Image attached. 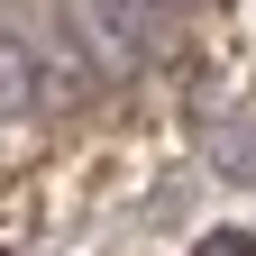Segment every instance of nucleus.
Listing matches in <instances>:
<instances>
[{"label":"nucleus","mask_w":256,"mask_h":256,"mask_svg":"<svg viewBox=\"0 0 256 256\" xmlns=\"http://www.w3.org/2000/svg\"><path fill=\"white\" fill-rule=\"evenodd\" d=\"M174 10H183V0H174Z\"/></svg>","instance_id":"5"},{"label":"nucleus","mask_w":256,"mask_h":256,"mask_svg":"<svg viewBox=\"0 0 256 256\" xmlns=\"http://www.w3.org/2000/svg\"><path fill=\"white\" fill-rule=\"evenodd\" d=\"M46 92H55V55H37L28 37H0V128L37 119Z\"/></svg>","instance_id":"2"},{"label":"nucleus","mask_w":256,"mask_h":256,"mask_svg":"<svg viewBox=\"0 0 256 256\" xmlns=\"http://www.w3.org/2000/svg\"><path fill=\"white\" fill-rule=\"evenodd\" d=\"M192 256H256V238H247V229H210Z\"/></svg>","instance_id":"4"},{"label":"nucleus","mask_w":256,"mask_h":256,"mask_svg":"<svg viewBox=\"0 0 256 256\" xmlns=\"http://www.w3.org/2000/svg\"><path fill=\"white\" fill-rule=\"evenodd\" d=\"M74 37L101 74H128L174 37V0H74Z\"/></svg>","instance_id":"1"},{"label":"nucleus","mask_w":256,"mask_h":256,"mask_svg":"<svg viewBox=\"0 0 256 256\" xmlns=\"http://www.w3.org/2000/svg\"><path fill=\"white\" fill-rule=\"evenodd\" d=\"M220 174H256V119H229V128H220Z\"/></svg>","instance_id":"3"}]
</instances>
